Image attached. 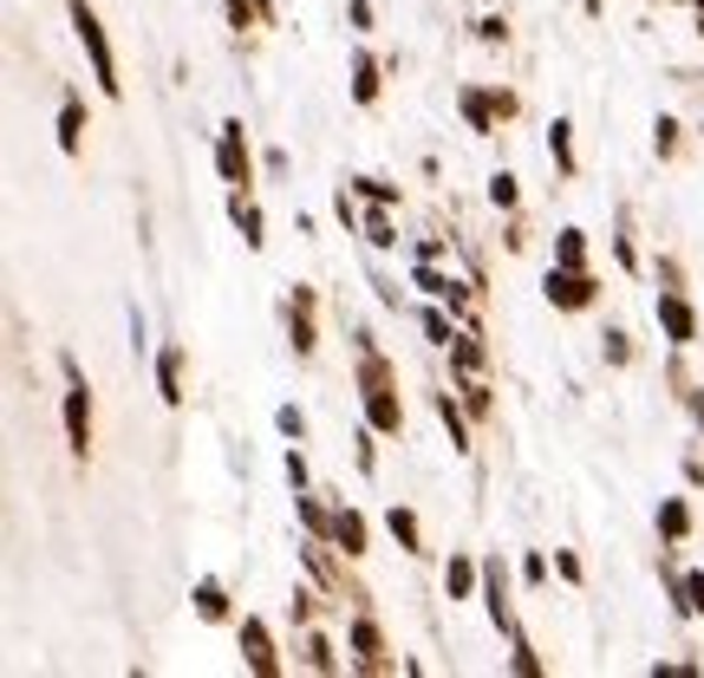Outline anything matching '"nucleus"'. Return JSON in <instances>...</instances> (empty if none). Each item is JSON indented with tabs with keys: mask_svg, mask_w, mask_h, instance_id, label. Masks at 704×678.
<instances>
[{
	"mask_svg": "<svg viewBox=\"0 0 704 678\" xmlns=\"http://www.w3.org/2000/svg\"><path fill=\"white\" fill-rule=\"evenodd\" d=\"M72 27H78V40H85V53H92V72H98V85L118 98V66H111V46H105V27H98V13L78 0L72 7Z\"/></svg>",
	"mask_w": 704,
	"mask_h": 678,
	"instance_id": "nucleus-1",
	"label": "nucleus"
},
{
	"mask_svg": "<svg viewBox=\"0 0 704 678\" xmlns=\"http://www.w3.org/2000/svg\"><path fill=\"white\" fill-rule=\"evenodd\" d=\"M215 157H222V177H228V183H242V177H248V150H242V125H222V150H215Z\"/></svg>",
	"mask_w": 704,
	"mask_h": 678,
	"instance_id": "nucleus-2",
	"label": "nucleus"
},
{
	"mask_svg": "<svg viewBox=\"0 0 704 678\" xmlns=\"http://www.w3.org/2000/svg\"><path fill=\"white\" fill-rule=\"evenodd\" d=\"M66 431H72V444L85 451V437H92V411H85V385H78V372H72V392H66Z\"/></svg>",
	"mask_w": 704,
	"mask_h": 678,
	"instance_id": "nucleus-3",
	"label": "nucleus"
},
{
	"mask_svg": "<svg viewBox=\"0 0 704 678\" xmlns=\"http://www.w3.org/2000/svg\"><path fill=\"white\" fill-rule=\"evenodd\" d=\"M242 646H248V659H255V672H275V653H268V633H262L255 619L242 626Z\"/></svg>",
	"mask_w": 704,
	"mask_h": 678,
	"instance_id": "nucleus-4",
	"label": "nucleus"
},
{
	"mask_svg": "<svg viewBox=\"0 0 704 678\" xmlns=\"http://www.w3.org/2000/svg\"><path fill=\"white\" fill-rule=\"evenodd\" d=\"M548 294H555L562 307H580V300H587V280H580V274H548Z\"/></svg>",
	"mask_w": 704,
	"mask_h": 678,
	"instance_id": "nucleus-5",
	"label": "nucleus"
},
{
	"mask_svg": "<svg viewBox=\"0 0 704 678\" xmlns=\"http://www.w3.org/2000/svg\"><path fill=\"white\" fill-rule=\"evenodd\" d=\"M659 320H665V333L672 339H692V314H685L679 300H659Z\"/></svg>",
	"mask_w": 704,
	"mask_h": 678,
	"instance_id": "nucleus-6",
	"label": "nucleus"
},
{
	"mask_svg": "<svg viewBox=\"0 0 704 678\" xmlns=\"http://www.w3.org/2000/svg\"><path fill=\"white\" fill-rule=\"evenodd\" d=\"M372 424H378V431H398V405H392L385 392H372Z\"/></svg>",
	"mask_w": 704,
	"mask_h": 678,
	"instance_id": "nucleus-7",
	"label": "nucleus"
},
{
	"mask_svg": "<svg viewBox=\"0 0 704 678\" xmlns=\"http://www.w3.org/2000/svg\"><path fill=\"white\" fill-rule=\"evenodd\" d=\"M157 379H163V399L177 405V399H183V392H177V352H163V366H157Z\"/></svg>",
	"mask_w": 704,
	"mask_h": 678,
	"instance_id": "nucleus-8",
	"label": "nucleus"
},
{
	"mask_svg": "<svg viewBox=\"0 0 704 678\" xmlns=\"http://www.w3.org/2000/svg\"><path fill=\"white\" fill-rule=\"evenodd\" d=\"M60 144H66V150H78V105H66V112H60Z\"/></svg>",
	"mask_w": 704,
	"mask_h": 678,
	"instance_id": "nucleus-9",
	"label": "nucleus"
},
{
	"mask_svg": "<svg viewBox=\"0 0 704 678\" xmlns=\"http://www.w3.org/2000/svg\"><path fill=\"white\" fill-rule=\"evenodd\" d=\"M470 581H477V568L470 561H450V594H470Z\"/></svg>",
	"mask_w": 704,
	"mask_h": 678,
	"instance_id": "nucleus-10",
	"label": "nucleus"
},
{
	"mask_svg": "<svg viewBox=\"0 0 704 678\" xmlns=\"http://www.w3.org/2000/svg\"><path fill=\"white\" fill-rule=\"evenodd\" d=\"M352 92H359V98H372V92H378V72H372V60H359V78H352Z\"/></svg>",
	"mask_w": 704,
	"mask_h": 678,
	"instance_id": "nucleus-11",
	"label": "nucleus"
},
{
	"mask_svg": "<svg viewBox=\"0 0 704 678\" xmlns=\"http://www.w3.org/2000/svg\"><path fill=\"white\" fill-rule=\"evenodd\" d=\"M490 203H495V209L515 203V177H495V183H490Z\"/></svg>",
	"mask_w": 704,
	"mask_h": 678,
	"instance_id": "nucleus-12",
	"label": "nucleus"
},
{
	"mask_svg": "<svg viewBox=\"0 0 704 678\" xmlns=\"http://www.w3.org/2000/svg\"><path fill=\"white\" fill-rule=\"evenodd\" d=\"M392 536H398V542L412 548V542H418V522H412V516H398V509H392Z\"/></svg>",
	"mask_w": 704,
	"mask_h": 678,
	"instance_id": "nucleus-13",
	"label": "nucleus"
},
{
	"mask_svg": "<svg viewBox=\"0 0 704 678\" xmlns=\"http://www.w3.org/2000/svg\"><path fill=\"white\" fill-rule=\"evenodd\" d=\"M685 587H692V607L704 613V574H692V581H685Z\"/></svg>",
	"mask_w": 704,
	"mask_h": 678,
	"instance_id": "nucleus-14",
	"label": "nucleus"
},
{
	"mask_svg": "<svg viewBox=\"0 0 704 678\" xmlns=\"http://www.w3.org/2000/svg\"><path fill=\"white\" fill-rule=\"evenodd\" d=\"M228 20L242 27V20H248V0H228Z\"/></svg>",
	"mask_w": 704,
	"mask_h": 678,
	"instance_id": "nucleus-15",
	"label": "nucleus"
},
{
	"mask_svg": "<svg viewBox=\"0 0 704 678\" xmlns=\"http://www.w3.org/2000/svg\"><path fill=\"white\" fill-rule=\"evenodd\" d=\"M594 7H600V0H587V13H594Z\"/></svg>",
	"mask_w": 704,
	"mask_h": 678,
	"instance_id": "nucleus-16",
	"label": "nucleus"
},
{
	"mask_svg": "<svg viewBox=\"0 0 704 678\" xmlns=\"http://www.w3.org/2000/svg\"><path fill=\"white\" fill-rule=\"evenodd\" d=\"M698 7H704V0H698Z\"/></svg>",
	"mask_w": 704,
	"mask_h": 678,
	"instance_id": "nucleus-17",
	"label": "nucleus"
}]
</instances>
